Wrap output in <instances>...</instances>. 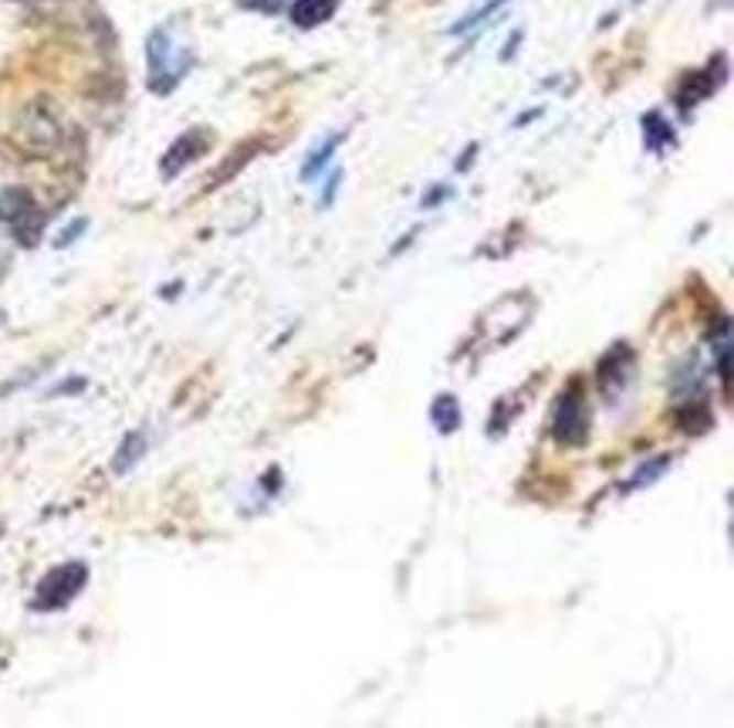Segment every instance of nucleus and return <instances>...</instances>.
I'll return each mask as SVG.
<instances>
[{
  "label": "nucleus",
  "instance_id": "nucleus-1",
  "mask_svg": "<svg viewBox=\"0 0 734 728\" xmlns=\"http://www.w3.org/2000/svg\"><path fill=\"white\" fill-rule=\"evenodd\" d=\"M193 52L183 38L173 34V28H156L145 41V82L156 95H170L190 72Z\"/></svg>",
  "mask_w": 734,
  "mask_h": 728
},
{
  "label": "nucleus",
  "instance_id": "nucleus-2",
  "mask_svg": "<svg viewBox=\"0 0 734 728\" xmlns=\"http://www.w3.org/2000/svg\"><path fill=\"white\" fill-rule=\"evenodd\" d=\"M88 582V566L85 563H62L47 572L41 582H37V593H34V610L41 613H55V610H65Z\"/></svg>",
  "mask_w": 734,
  "mask_h": 728
},
{
  "label": "nucleus",
  "instance_id": "nucleus-3",
  "mask_svg": "<svg viewBox=\"0 0 734 728\" xmlns=\"http://www.w3.org/2000/svg\"><path fill=\"white\" fill-rule=\"evenodd\" d=\"M552 437L562 448H579V445H585V437H590V410H585V394H582L579 379H572L565 386L559 404H555Z\"/></svg>",
  "mask_w": 734,
  "mask_h": 728
},
{
  "label": "nucleus",
  "instance_id": "nucleus-4",
  "mask_svg": "<svg viewBox=\"0 0 734 728\" xmlns=\"http://www.w3.org/2000/svg\"><path fill=\"white\" fill-rule=\"evenodd\" d=\"M0 224H8V231L21 245H37L44 231V214L28 190H4L0 193Z\"/></svg>",
  "mask_w": 734,
  "mask_h": 728
},
{
  "label": "nucleus",
  "instance_id": "nucleus-5",
  "mask_svg": "<svg viewBox=\"0 0 734 728\" xmlns=\"http://www.w3.org/2000/svg\"><path fill=\"white\" fill-rule=\"evenodd\" d=\"M633 366H636V356L626 343H619V346H613V353H606V360L600 363V386L606 397L623 394V386L633 379Z\"/></svg>",
  "mask_w": 734,
  "mask_h": 728
},
{
  "label": "nucleus",
  "instance_id": "nucleus-6",
  "mask_svg": "<svg viewBox=\"0 0 734 728\" xmlns=\"http://www.w3.org/2000/svg\"><path fill=\"white\" fill-rule=\"evenodd\" d=\"M204 150H207V142H204V132H201V129L180 136V139L170 146V153L163 157V176H176L183 167H190Z\"/></svg>",
  "mask_w": 734,
  "mask_h": 728
},
{
  "label": "nucleus",
  "instance_id": "nucleus-7",
  "mask_svg": "<svg viewBox=\"0 0 734 728\" xmlns=\"http://www.w3.org/2000/svg\"><path fill=\"white\" fill-rule=\"evenodd\" d=\"M338 4H342V0H295L288 14H291V24L302 28V31H309V28L325 24V21L335 14Z\"/></svg>",
  "mask_w": 734,
  "mask_h": 728
},
{
  "label": "nucleus",
  "instance_id": "nucleus-8",
  "mask_svg": "<svg viewBox=\"0 0 734 728\" xmlns=\"http://www.w3.org/2000/svg\"><path fill=\"white\" fill-rule=\"evenodd\" d=\"M430 420L440 433H454L461 427V404L454 394H440L430 407Z\"/></svg>",
  "mask_w": 734,
  "mask_h": 728
},
{
  "label": "nucleus",
  "instance_id": "nucleus-9",
  "mask_svg": "<svg viewBox=\"0 0 734 728\" xmlns=\"http://www.w3.org/2000/svg\"><path fill=\"white\" fill-rule=\"evenodd\" d=\"M644 139H647V150L660 153V150H670V146H673V129H670V122L663 116L650 113L644 119Z\"/></svg>",
  "mask_w": 734,
  "mask_h": 728
},
{
  "label": "nucleus",
  "instance_id": "nucleus-10",
  "mask_svg": "<svg viewBox=\"0 0 734 728\" xmlns=\"http://www.w3.org/2000/svg\"><path fill=\"white\" fill-rule=\"evenodd\" d=\"M670 468V454H660V458H650L644 468H636L633 478L623 484V492H636V489H650L657 478H663V471Z\"/></svg>",
  "mask_w": 734,
  "mask_h": 728
},
{
  "label": "nucleus",
  "instance_id": "nucleus-11",
  "mask_svg": "<svg viewBox=\"0 0 734 728\" xmlns=\"http://www.w3.org/2000/svg\"><path fill=\"white\" fill-rule=\"evenodd\" d=\"M508 4V0H487V4H481L477 11H471V14H464L454 28H451V34L454 38H461V34H467V31H477V28H484L487 21H492L501 8Z\"/></svg>",
  "mask_w": 734,
  "mask_h": 728
},
{
  "label": "nucleus",
  "instance_id": "nucleus-12",
  "mask_svg": "<svg viewBox=\"0 0 734 728\" xmlns=\"http://www.w3.org/2000/svg\"><path fill=\"white\" fill-rule=\"evenodd\" d=\"M142 451H145V437L139 433V430H132L126 441H122V448H119V454H116V461H112V471L116 474H129L132 471V464L142 458Z\"/></svg>",
  "mask_w": 734,
  "mask_h": 728
},
{
  "label": "nucleus",
  "instance_id": "nucleus-13",
  "mask_svg": "<svg viewBox=\"0 0 734 728\" xmlns=\"http://www.w3.org/2000/svg\"><path fill=\"white\" fill-rule=\"evenodd\" d=\"M338 139H342V136H328V139L319 146V150H315V153L305 160V167H302V180H305V183H312V180H319V176H322V170L328 167L332 153L338 150Z\"/></svg>",
  "mask_w": 734,
  "mask_h": 728
},
{
  "label": "nucleus",
  "instance_id": "nucleus-14",
  "mask_svg": "<svg viewBox=\"0 0 734 728\" xmlns=\"http://www.w3.org/2000/svg\"><path fill=\"white\" fill-rule=\"evenodd\" d=\"M284 4L288 0H244V8L261 11V14H278V11H284Z\"/></svg>",
  "mask_w": 734,
  "mask_h": 728
},
{
  "label": "nucleus",
  "instance_id": "nucleus-15",
  "mask_svg": "<svg viewBox=\"0 0 734 728\" xmlns=\"http://www.w3.org/2000/svg\"><path fill=\"white\" fill-rule=\"evenodd\" d=\"M338 180H342V173H332V180H328V186H325V197H322V204H332V193H335Z\"/></svg>",
  "mask_w": 734,
  "mask_h": 728
}]
</instances>
